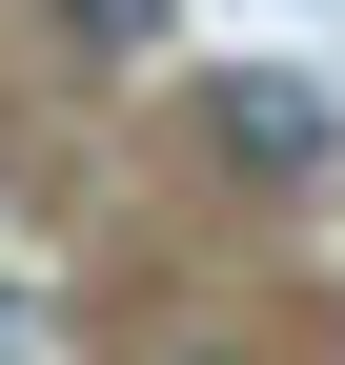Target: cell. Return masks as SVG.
<instances>
[{"label":"cell","mask_w":345,"mask_h":365,"mask_svg":"<svg viewBox=\"0 0 345 365\" xmlns=\"http://www.w3.org/2000/svg\"><path fill=\"white\" fill-rule=\"evenodd\" d=\"M224 163L305 182V163H325V81H224Z\"/></svg>","instance_id":"obj_1"},{"label":"cell","mask_w":345,"mask_h":365,"mask_svg":"<svg viewBox=\"0 0 345 365\" xmlns=\"http://www.w3.org/2000/svg\"><path fill=\"white\" fill-rule=\"evenodd\" d=\"M163 21L183 0H61V41H102V61H163Z\"/></svg>","instance_id":"obj_2"}]
</instances>
